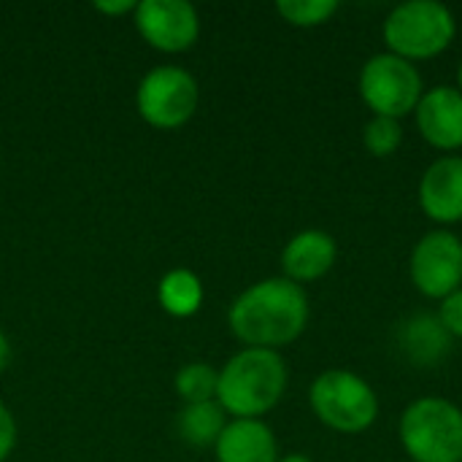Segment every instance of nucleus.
Segmentation results:
<instances>
[{"label":"nucleus","mask_w":462,"mask_h":462,"mask_svg":"<svg viewBox=\"0 0 462 462\" xmlns=\"http://www.w3.org/2000/svg\"><path fill=\"white\" fill-rule=\"evenodd\" d=\"M455 87L462 92V60H460V65H457V84H455Z\"/></svg>","instance_id":"25"},{"label":"nucleus","mask_w":462,"mask_h":462,"mask_svg":"<svg viewBox=\"0 0 462 462\" xmlns=\"http://www.w3.org/2000/svg\"><path fill=\"white\" fill-rule=\"evenodd\" d=\"M420 135L439 152L462 149V92L457 87L425 89L420 106L414 108Z\"/></svg>","instance_id":"11"},{"label":"nucleus","mask_w":462,"mask_h":462,"mask_svg":"<svg viewBox=\"0 0 462 462\" xmlns=\"http://www.w3.org/2000/svg\"><path fill=\"white\" fill-rule=\"evenodd\" d=\"M135 27L160 51H187L200 32L195 5L187 0H143L135 5Z\"/></svg>","instance_id":"9"},{"label":"nucleus","mask_w":462,"mask_h":462,"mask_svg":"<svg viewBox=\"0 0 462 462\" xmlns=\"http://www.w3.org/2000/svg\"><path fill=\"white\" fill-rule=\"evenodd\" d=\"M398 439L411 462H462V409L439 395L417 398L401 414Z\"/></svg>","instance_id":"3"},{"label":"nucleus","mask_w":462,"mask_h":462,"mask_svg":"<svg viewBox=\"0 0 462 462\" xmlns=\"http://www.w3.org/2000/svg\"><path fill=\"white\" fill-rule=\"evenodd\" d=\"M401 346L417 365H436L452 346V336L444 330L436 314H417L401 328Z\"/></svg>","instance_id":"14"},{"label":"nucleus","mask_w":462,"mask_h":462,"mask_svg":"<svg viewBox=\"0 0 462 462\" xmlns=\"http://www.w3.org/2000/svg\"><path fill=\"white\" fill-rule=\"evenodd\" d=\"M176 430L181 441H187L189 447H211L219 441L225 430V409L217 401L189 403L181 409L176 420Z\"/></svg>","instance_id":"15"},{"label":"nucleus","mask_w":462,"mask_h":462,"mask_svg":"<svg viewBox=\"0 0 462 462\" xmlns=\"http://www.w3.org/2000/svg\"><path fill=\"white\" fill-rule=\"evenodd\" d=\"M311 317L309 295L290 279H263L244 290L227 314V325L249 349L287 346L306 330Z\"/></svg>","instance_id":"1"},{"label":"nucleus","mask_w":462,"mask_h":462,"mask_svg":"<svg viewBox=\"0 0 462 462\" xmlns=\"http://www.w3.org/2000/svg\"><path fill=\"white\" fill-rule=\"evenodd\" d=\"M16 447V422L11 411L0 403V462L5 460Z\"/></svg>","instance_id":"21"},{"label":"nucleus","mask_w":462,"mask_h":462,"mask_svg":"<svg viewBox=\"0 0 462 462\" xmlns=\"http://www.w3.org/2000/svg\"><path fill=\"white\" fill-rule=\"evenodd\" d=\"M309 403L314 417L341 433V436H357L374 428L379 420V395L376 390L357 374L346 368H330L322 371L309 390Z\"/></svg>","instance_id":"5"},{"label":"nucleus","mask_w":462,"mask_h":462,"mask_svg":"<svg viewBox=\"0 0 462 462\" xmlns=\"http://www.w3.org/2000/svg\"><path fill=\"white\" fill-rule=\"evenodd\" d=\"M8 360H11V346H8V338H5V336L0 333V374L5 371Z\"/></svg>","instance_id":"23"},{"label":"nucleus","mask_w":462,"mask_h":462,"mask_svg":"<svg viewBox=\"0 0 462 462\" xmlns=\"http://www.w3.org/2000/svg\"><path fill=\"white\" fill-rule=\"evenodd\" d=\"M157 298L171 317H192L203 303V284L192 271L176 268L162 276Z\"/></svg>","instance_id":"16"},{"label":"nucleus","mask_w":462,"mask_h":462,"mask_svg":"<svg viewBox=\"0 0 462 462\" xmlns=\"http://www.w3.org/2000/svg\"><path fill=\"white\" fill-rule=\"evenodd\" d=\"M97 11L108 14V16H116V14H127V11H135V3L133 0H122V3H95Z\"/></svg>","instance_id":"22"},{"label":"nucleus","mask_w":462,"mask_h":462,"mask_svg":"<svg viewBox=\"0 0 462 462\" xmlns=\"http://www.w3.org/2000/svg\"><path fill=\"white\" fill-rule=\"evenodd\" d=\"M219 374L208 363H189L176 374V393L184 403H208L217 398Z\"/></svg>","instance_id":"17"},{"label":"nucleus","mask_w":462,"mask_h":462,"mask_svg":"<svg viewBox=\"0 0 462 462\" xmlns=\"http://www.w3.org/2000/svg\"><path fill=\"white\" fill-rule=\"evenodd\" d=\"M287 390V365L273 349H244L219 371L217 403L236 420H260Z\"/></svg>","instance_id":"2"},{"label":"nucleus","mask_w":462,"mask_h":462,"mask_svg":"<svg viewBox=\"0 0 462 462\" xmlns=\"http://www.w3.org/2000/svg\"><path fill=\"white\" fill-rule=\"evenodd\" d=\"M436 317L452 338H462V287L441 300Z\"/></svg>","instance_id":"20"},{"label":"nucleus","mask_w":462,"mask_h":462,"mask_svg":"<svg viewBox=\"0 0 462 462\" xmlns=\"http://www.w3.org/2000/svg\"><path fill=\"white\" fill-rule=\"evenodd\" d=\"M198 108V81L192 73L165 65L143 76L138 87L141 116L160 130H176L195 116Z\"/></svg>","instance_id":"7"},{"label":"nucleus","mask_w":462,"mask_h":462,"mask_svg":"<svg viewBox=\"0 0 462 462\" xmlns=\"http://www.w3.org/2000/svg\"><path fill=\"white\" fill-rule=\"evenodd\" d=\"M420 208L436 225L462 222V154H444L420 179Z\"/></svg>","instance_id":"10"},{"label":"nucleus","mask_w":462,"mask_h":462,"mask_svg":"<svg viewBox=\"0 0 462 462\" xmlns=\"http://www.w3.org/2000/svg\"><path fill=\"white\" fill-rule=\"evenodd\" d=\"M409 273L425 298L444 300L462 287V241L447 227L425 233L411 249Z\"/></svg>","instance_id":"8"},{"label":"nucleus","mask_w":462,"mask_h":462,"mask_svg":"<svg viewBox=\"0 0 462 462\" xmlns=\"http://www.w3.org/2000/svg\"><path fill=\"white\" fill-rule=\"evenodd\" d=\"M357 89L374 116L403 119L420 106L425 95V79L414 62L390 51H379L360 68Z\"/></svg>","instance_id":"6"},{"label":"nucleus","mask_w":462,"mask_h":462,"mask_svg":"<svg viewBox=\"0 0 462 462\" xmlns=\"http://www.w3.org/2000/svg\"><path fill=\"white\" fill-rule=\"evenodd\" d=\"M279 462H314V460H309L306 455H287V457H279Z\"/></svg>","instance_id":"24"},{"label":"nucleus","mask_w":462,"mask_h":462,"mask_svg":"<svg viewBox=\"0 0 462 462\" xmlns=\"http://www.w3.org/2000/svg\"><path fill=\"white\" fill-rule=\"evenodd\" d=\"M276 11L292 27H319L330 22L333 14H338V3L336 0H279Z\"/></svg>","instance_id":"18"},{"label":"nucleus","mask_w":462,"mask_h":462,"mask_svg":"<svg viewBox=\"0 0 462 462\" xmlns=\"http://www.w3.org/2000/svg\"><path fill=\"white\" fill-rule=\"evenodd\" d=\"M382 35L390 54L420 62L433 60L452 46L457 22L455 14L439 0H406L387 14Z\"/></svg>","instance_id":"4"},{"label":"nucleus","mask_w":462,"mask_h":462,"mask_svg":"<svg viewBox=\"0 0 462 462\" xmlns=\"http://www.w3.org/2000/svg\"><path fill=\"white\" fill-rule=\"evenodd\" d=\"M363 143L374 157H393L403 143V125L401 119L390 116H371L363 130Z\"/></svg>","instance_id":"19"},{"label":"nucleus","mask_w":462,"mask_h":462,"mask_svg":"<svg viewBox=\"0 0 462 462\" xmlns=\"http://www.w3.org/2000/svg\"><path fill=\"white\" fill-rule=\"evenodd\" d=\"M338 260V246L336 238L325 230H300L298 236H292L282 252V268H284V279L295 282V284H309V282H319L322 276H328L333 271Z\"/></svg>","instance_id":"12"},{"label":"nucleus","mask_w":462,"mask_h":462,"mask_svg":"<svg viewBox=\"0 0 462 462\" xmlns=\"http://www.w3.org/2000/svg\"><path fill=\"white\" fill-rule=\"evenodd\" d=\"M217 447V462H279L273 430L263 420H236L225 425Z\"/></svg>","instance_id":"13"}]
</instances>
